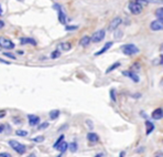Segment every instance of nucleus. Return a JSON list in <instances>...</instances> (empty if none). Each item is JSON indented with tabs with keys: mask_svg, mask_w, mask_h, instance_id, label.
I'll return each instance as SVG.
<instances>
[{
	"mask_svg": "<svg viewBox=\"0 0 163 157\" xmlns=\"http://www.w3.org/2000/svg\"><path fill=\"white\" fill-rule=\"evenodd\" d=\"M121 50L124 51V53L126 55H135V54H137V53H139V49H138L133 43L124 44V45L121 47Z\"/></svg>",
	"mask_w": 163,
	"mask_h": 157,
	"instance_id": "obj_1",
	"label": "nucleus"
},
{
	"mask_svg": "<svg viewBox=\"0 0 163 157\" xmlns=\"http://www.w3.org/2000/svg\"><path fill=\"white\" fill-rule=\"evenodd\" d=\"M9 145L11 146V148L13 150H16L18 154H24L25 153V146L23 144L19 143L18 141H15V139H10L9 141Z\"/></svg>",
	"mask_w": 163,
	"mask_h": 157,
	"instance_id": "obj_2",
	"label": "nucleus"
},
{
	"mask_svg": "<svg viewBox=\"0 0 163 157\" xmlns=\"http://www.w3.org/2000/svg\"><path fill=\"white\" fill-rule=\"evenodd\" d=\"M15 47L16 45L11 40H9L8 38H4V37H0V48L6 49V50H12V49H15Z\"/></svg>",
	"mask_w": 163,
	"mask_h": 157,
	"instance_id": "obj_3",
	"label": "nucleus"
},
{
	"mask_svg": "<svg viewBox=\"0 0 163 157\" xmlns=\"http://www.w3.org/2000/svg\"><path fill=\"white\" fill-rule=\"evenodd\" d=\"M105 34H106V31L104 29H101V30H98L97 32H95L93 34V37L90 38V41H93L94 43H98V42H100L101 40L105 38Z\"/></svg>",
	"mask_w": 163,
	"mask_h": 157,
	"instance_id": "obj_4",
	"label": "nucleus"
},
{
	"mask_svg": "<svg viewBox=\"0 0 163 157\" xmlns=\"http://www.w3.org/2000/svg\"><path fill=\"white\" fill-rule=\"evenodd\" d=\"M142 8H143V7L140 6L139 4H137L136 1H131V2L129 4V10H130V12L133 13V15H139V13H141Z\"/></svg>",
	"mask_w": 163,
	"mask_h": 157,
	"instance_id": "obj_5",
	"label": "nucleus"
},
{
	"mask_svg": "<svg viewBox=\"0 0 163 157\" xmlns=\"http://www.w3.org/2000/svg\"><path fill=\"white\" fill-rule=\"evenodd\" d=\"M53 8L55 9V10H57L58 12V21L61 22L62 24H64L65 26L66 24V16H65V13L62 11V8H61V6L57 4H55L54 6H53Z\"/></svg>",
	"mask_w": 163,
	"mask_h": 157,
	"instance_id": "obj_6",
	"label": "nucleus"
},
{
	"mask_svg": "<svg viewBox=\"0 0 163 157\" xmlns=\"http://www.w3.org/2000/svg\"><path fill=\"white\" fill-rule=\"evenodd\" d=\"M150 29L152 31H161L163 29V21L159 19L152 21L151 24H150Z\"/></svg>",
	"mask_w": 163,
	"mask_h": 157,
	"instance_id": "obj_7",
	"label": "nucleus"
},
{
	"mask_svg": "<svg viewBox=\"0 0 163 157\" xmlns=\"http://www.w3.org/2000/svg\"><path fill=\"white\" fill-rule=\"evenodd\" d=\"M121 22H122V19H121V18H119V17H117V18H115V19H114L113 21L109 23L108 29L110 30V31H114V30H116L117 28L120 26Z\"/></svg>",
	"mask_w": 163,
	"mask_h": 157,
	"instance_id": "obj_8",
	"label": "nucleus"
},
{
	"mask_svg": "<svg viewBox=\"0 0 163 157\" xmlns=\"http://www.w3.org/2000/svg\"><path fill=\"white\" fill-rule=\"evenodd\" d=\"M163 116V110L162 107H159V109H155L153 112H152L151 114V117L153 118V120H155V121H159V120H161Z\"/></svg>",
	"mask_w": 163,
	"mask_h": 157,
	"instance_id": "obj_9",
	"label": "nucleus"
},
{
	"mask_svg": "<svg viewBox=\"0 0 163 157\" xmlns=\"http://www.w3.org/2000/svg\"><path fill=\"white\" fill-rule=\"evenodd\" d=\"M28 118H29V125L30 126H36L40 123V117L36 116V115L29 114V115H28Z\"/></svg>",
	"mask_w": 163,
	"mask_h": 157,
	"instance_id": "obj_10",
	"label": "nucleus"
},
{
	"mask_svg": "<svg viewBox=\"0 0 163 157\" xmlns=\"http://www.w3.org/2000/svg\"><path fill=\"white\" fill-rule=\"evenodd\" d=\"M122 74L126 75V76H129L133 82L136 83L139 82V76H138V74H136L133 71H124V72H122Z\"/></svg>",
	"mask_w": 163,
	"mask_h": 157,
	"instance_id": "obj_11",
	"label": "nucleus"
},
{
	"mask_svg": "<svg viewBox=\"0 0 163 157\" xmlns=\"http://www.w3.org/2000/svg\"><path fill=\"white\" fill-rule=\"evenodd\" d=\"M113 47V42H107V43L105 44V45H104V47L101 48L100 50H99V51L98 52H96V53H95V56H97V55H101V54H104V53H105V52H107L109 50V49H110V48Z\"/></svg>",
	"mask_w": 163,
	"mask_h": 157,
	"instance_id": "obj_12",
	"label": "nucleus"
},
{
	"mask_svg": "<svg viewBox=\"0 0 163 157\" xmlns=\"http://www.w3.org/2000/svg\"><path fill=\"white\" fill-rule=\"evenodd\" d=\"M21 44H31V45H36V41L32 38H21L20 39Z\"/></svg>",
	"mask_w": 163,
	"mask_h": 157,
	"instance_id": "obj_13",
	"label": "nucleus"
},
{
	"mask_svg": "<svg viewBox=\"0 0 163 157\" xmlns=\"http://www.w3.org/2000/svg\"><path fill=\"white\" fill-rule=\"evenodd\" d=\"M87 139H88L90 142H92V143H96V142H98L99 137H98V135L96 133L90 132V133L87 134Z\"/></svg>",
	"mask_w": 163,
	"mask_h": 157,
	"instance_id": "obj_14",
	"label": "nucleus"
},
{
	"mask_svg": "<svg viewBox=\"0 0 163 157\" xmlns=\"http://www.w3.org/2000/svg\"><path fill=\"white\" fill-rule=\"evenodd\" d=\"M90 43V38L88 35H85V37H83L79 41V44H81L82 47H88Z\"/></svg>",
	"mask_w": 163,
	"mask_h": 157,
	"instance_id": "obj_15",
	"label": "nucleus"
},
{
	"mask_svg": "<svg viewBox=\"0 0 163 157\" xmlns=\"http://www.w3.org/2000/svg\"><path fill=\"white\" fill-rule=\"evenodd\" d=\"M67 146H68V144H67L66 142L62 141L61 143H60V144H58L57 146H56V149H57V150H60V152L63 154L66 150V149H67Z\"/></svg>",
	"mask_w": 163,
	"mask_h": 157,
	"instance_id": "obj_16",
	"label": "nucleus"
},
{
	"mask_svg": "<svg viewBox=\"0 0 163 157\" xmlns=\"http://www.w3.org/2000/svg\"><path fill=\"white\" fill-rule=\"evenodd\" d=\"M60 49H62V51H68L72 49V44L70 42H61L60 45H58Z\"/></svg>",
	"mask_w": 163,
	"mask_h": 157,
	"instance_id": "obj_17",
	"label": "nucleus"
},
{
	"mask_svg": "<svg viewBox=\"0 0 163 157\" xmlns=\"http://www.w3.org/2000/svg\"><path fill=\"white\" fill-rule=\"evenodd\" d=\"M146 126H147V135H150V133H152L153 130H154V125H153L152 122L147 121V122H146Z\"/></svg>",
	"mask_w": 163,
	"mask_h": 157,
	"instance_id": "obj_18",
	"label": "nucleus"
},
{
	"mask_svg": "<svg viewBox=\"0 0 163 157\" xmlns=\"http://www.w3.org/2000/svg\"><path fill=\"white\" fill-rule=\"evenodd\" d=\"M120 67V63H119V62L114 63V64H111V65H110V67H109L108 69H107V70H106V73H110V72H111V71L116 70L117 67Z\"/></svg>",
	"mask_w": 163,
	"mask_h": 157,
	"instance_id": "obj_19",
	"label": "nucleus"
},
{
	"mask_svg": "<svg viewBox=\"0 0 163 157\" xmlns=\"http://www.w3.org/2000/svg\"><path fill=\"white\" fill-rule=\"evenodd\" d=\"M60 116V111L58 110H54L50 112V118L51 120H56V118Z\"/></svg>",
	"mask_w": 163,
	"mask_h": 157,
	"instance_id": "obj_20",
	"label": "nucleus"
},
{
	"mask_svg": "<svg viewBox=\"0 0 163 157\" xmlns=\"http://www.w3.org/2000/svg\"><path fill=\"white\" fill-rule=\"evenodd\" d=\"M67 148H70V150L72 153H75L77 150V143L76 142H72L70 145L67 146Z\"/></svg>",
	"mask_w": 163,
	"mask_h": 157,
	"instance_id": "obj_21",
	"label": "nucleus"
},
{
	"mask_svg": "<svg viewBox=\"0 0 163 157\" xmlns=\"http://www.w3.org/2000/svg\"><path fill=\"white\" fill-rule=\"evenodd\" d=\"M155 16L158 17L159 20H162L163 19V9L162 8H159L156 11H155Z\"/></svg>",
	"mask_w": 163,
	"mask_h": 157,
	"instance_id": "obj_22",
	"label": "nucleus"
},
{
	"mask_svg": "<svg viewBox=\"0 0 163 157\" xmlns=\"http://www.w3.org/2000/svg\"><path fill=\"white\" fill-rule=\"evenodd\" d=\"M16 134L18 135V136H21V137H25V136H28V134L29 133L24 130H19V131H17Z\"/></svg>",
	"mask_w": 163,
	"mask_h": 157,
	"instance_id": "obj_23",
	"label": "nucleus"
},
{
	"mask_svg": "<svg viewBox=\"0 0 163 157\" xmlns=\"http://www.w3.org/2000/svg\"><path fill=\"white\" fill-rule=\"evenodd\" d=\"M44 139H45V138H44V136H42V135H40V136H36V137L32 138V141L34 142V143H42Z\"/></svg>",
	"mask_w": 163,
	"mask_h": 157,
	"instance_id": "obj_24",
	"label": "nucleus"
},
{
	"mask_svg": "<svg viewBox=\"0 0 163 157\" xmlns=\"http://www.w3.org/2000/svg\"><path fill=\"white\" fill-rule=\"evenodd\" d=\"M60 56H61V52L58 51V50H55V51H53L51 53V58L52 59H56V58H60Z\"/></svg>",
	"mask_w": 163,
	"mask_h": 157,
	"instance_id": "obj_25",
	"label": "nucleus"
},
{
	"mask_svg": "<svg viewBox=\"0 0 163 157\" xmlns=\"http://www.w3.org/2000/svg\"><path fill=\"white\" fill-rule=\"evenodd\" d=\"M63 139H64V135L62 134V135H61V136H60V137L57 138V141H56V142L54 143V145H53V147H54V148H56V146H57L58 144H60V143H61V142L63 141Z\"/></svg>",
	"mask_w": 163,
	"mask_h": 157,
	"instance_id": "obj_26",
	"label": "nucleus"
},
{
	"mask_svg": "<svg viewBox=\"0 0 163 157\" xmlns=\"http://www.w3.org/2000/svg\"><path fill=\"white\" fill-rule=\"evenodd\" d=\"M47 127H49V123L44 122L43 124H41V125H40L38 128H39V130H45V128H47Z\"/></svg>",
	"mask_w": 163,
	"mask_h": 157,
	"instance_id": "obj_27",
	"label": "nucleus"
},
{
	"mask_svg": "<svg viewBox=\"0 0 163 157\" xmlns=\"http://www.w3.org/2000/svg\"><path fill=\"white\" fill-rule=\"evenodd\" d=\"M110 98H111V100H113V101H115V102H116L117 98H116V93H115V90H110Z\"/></svg>",
	"mask_w": 163,
	"mask_h": 157,
	"instance_id": "obj_28",
	"label": "nucleus"
},
{
	"mask_svg": "<svg viewBox=\"0 0 163 157\" xmlns=\"http://www.w3.org/2000/svg\"><path fill=\"white\" fill-rule=\"evenodd\" d=\"M4 55H6V56H8V58H10V59H16V56L13 54H11V53H8V52H4Z\"/></svg>",
	"mask_w": 163,
	"mask_h": 157,
	"instance_id": "obj_29",
	"label": "nucleus"
},
{
	"mask_svg": "<svg viewBox=\"0 0 163 157\" xmlns=\"http://www.w3.org/2000/svg\"><path fill=\"white\" fill-rule=\"evenodd\" d=\"M0 157H11L9 153H0Z\"/></svg>",
	"mask_w": 163,
	"mask_h": 157,
	"instance_id": "obj_30",
	"label": "nucleus"
},
{
	"mask_svg": "<svg viewBox=\"0 0 163 157\" xmlns=\"http://www.w3.org/2000/svg\"><path fill=\"white\" fill-rule=\"evenodd\" d=\"M77 26H74V27H66V30L67 31H70V30H76L77 29Z\"/></svg>",
	"mask_w": 163,
	"mask_h": 157,
	"instance_id": "obj_31",
	"label": "nucleus"
},
{
	"mask_svg": "<svg viewBox=\"0 0 163 157\" xmlns=\"http://www.w3.org/2000/svg\"><path fill=\"white\" fill-rule=\"evenodd\" d=\"M4 116H6V111H1L0 112V118L4 117Z\"/></svg>",
	"mask_w": 163,
	"mask_h": 157,
	"instance_id": "obj_32",
	"label": "nucleus"
},
{
	"mask_svg": "<svg viewBox=\"0 0 163 157\" xmlns=\"http://www.w3.org/2000/svg\"><path fill=\"white\" fill-rule=\"evenodd\" d=\"M4 27V22L2 20H0V29H2Z\"/></svg>",
	"mask_w": 163,
	"mask_h": 157,
	"instance_id": "obj_33",
	"label": "nucleus"
},
{
	"mask_svg": "<svg viewBox=\"0 0 163 157\" xmlns=\"http://www.w3.org/2000/svg\"><path fill=\"white\" fill-rule=\"evenodd\" d=\"M4 125H0V133H2V132H4Z\"/></svg>",
	"mask_w": 163,
	"mask_h": 157,
	"instance_id": "obj_34",
	"label": "nucleus"
},
{
	"mask_svg": "<svg viewBox=\"0 0 163 157\" xmlns=\"http://www.w3.org/2000/svg\"><path fill=\"white\" fill-rule=\"evenodd\" d=\"M155 157H162V152H160L159 154H156V155H155Z\"/></svg>",
	"mask_w": 163,
	"mask_h": 157,
	"instance_id": "obj_35",
	"label": "nucleus"
},
{
	"mask_svg": "<svg viewBox=\"0 0 163 157\" xmlns=\"http://www.w3.org/2000/svg\"><path fill=\"white\" fill-rule=\"evenodd\" d=\"M124 155H126V153H124V152H121L120 155H119V157H124Z\"/></svg>",
	"mask_w": 163,
	"mask_h": 157,
	"instance_id": "obj_36",
	"label": "nucleus"
},
{
	"mask_svg": "<svg viewBox=\"0 0 163 157\" xmlns=\"http://www.w3.org/2000/svg\"><path fill=\"white\" fill-rule=\"evenodd\" d=\"M2 13H4V11H2V8H1V4H0V17L2 16Z\"/></svg>",
	"mask_w": 163,
	"mask_h": 157,
	"instance_id": "obj_37",
	"label": "nucleus"
},
{
	"mask_svg": "<svg viewBox=\"0 0 163 157\" xmlns=\"http://www.w3.org/2000/svg\"><path fill=\"white\" fill-rule=\"evenodd\" d=\"M29 157H36V156H35L34 154H31V155H30V156H29Z\"/></svg>",
	"mask_w": 163,
	"mask_h": 157,
	"instance_id": "obj_38",
	"label": "nucleus"
},
{
	"mask_svg": "<svg viewBox=\"0 0 163 157\" xmlns=\"http://www.w3.org/2000/svg\"><path fill=\"white\" fill-rule=\"evenodd\" d=\"M96 157H101V154H99V155H96Z\"/></svg>",
	"mask_w": 163,
	"mask_h": 157,
	"instance_id": "obj_39",
	"label": "nucleus"
},
{
	"mask_svg": "<svg viewBox=\"0 0 163 157\" xmlns=\"http://www.w3.org/2000/svg\"><path fill=\"white\" fill-rule=\"evenodd\" d=\"M56 157H62V155H58V156H56Z\"/></svg>",
	"mask_w": 163,
	"mask_h": 157,
	"instance_id": "obj_40",
	"label": "nucleus"
},
{
	"mask_svg": "<svg viewBox=\"0 0 163 157\" xmlns=\"http://www.w3.org/2000/svg\"><path fill=\"white\" fill-rule=\"evenodd\" d=\"M20 1H23V0H20Z\"/></svg>",
	"mask_w": 163,
	"mask_h": 157,
	"instance_id": "obj_41",
	"label": "nucleus"
}]
</instances>
